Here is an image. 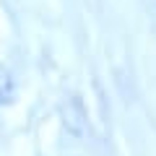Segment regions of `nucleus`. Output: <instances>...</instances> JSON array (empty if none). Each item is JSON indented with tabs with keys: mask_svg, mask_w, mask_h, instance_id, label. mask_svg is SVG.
<instances>
[{
	"mask_svg": "<svg viewBox=\"0 0 156 156\" xmlns=\"http://www.w3.org/2000/svg\"><path fill=\"white\" fill-rule=\"evenodd\" d=\"M62 122H65L68 133L76 135V138H83L86 135V125H89V115H86V107L78 96H70V99L62 104Z\"/></svg>",
	"mask_w": 156,
	"mask_h": 156,
	"instance_id": "1",
	"label": "nucleus"
},
{
	"mask_svg": "<svg viewBox=\"0 0 156 156\" xmlns=\"http://www.w3.org/2000/svg\"><path fill=\"white\" fill-rule=\"evenodd\" d=\"M16 99V83H13V76L5 65H0V104H11Z\"/></svg>",
	"mask_w": 156,
	"mask_h": 156,
	"instance_id": "2",
	"label": "nucleus"
},
{
	"mask_svg": "<svg viewBox=\"0 0 156 156\" xmlns=\"http://www.w3.org/2000/svg\"><path fill=\"white\" fill-rule=\"evenodd\" d=\"M0 107H3V104H0Z\"/></svg>",
	"mask_w": 156,
	"mask_h": 156,
	"instance_id": "3",
	"label": "nucleus"
}]
</instances>
